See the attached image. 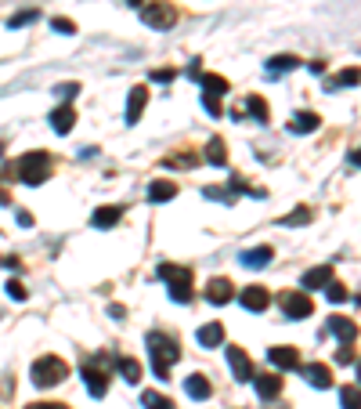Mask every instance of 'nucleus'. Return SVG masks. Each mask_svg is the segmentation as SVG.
<instances>
[{"instance_id":"obj_1","label":"nucleus","mask_w":361,"mask_h":409,"mask_svg":"<svg viewBox=\"0 0 361 409\" xmlns=\"http://www.w3.org/2000/svg\"><path fill=\"white\" fill-rule=\"evenodd\" d=\"M145 344H148L152 373H156L159 380H170V369H174V362L180 359V344H177V337L163 334V330H152V334L145 337Z\"/></svg>"},{"instance_id":"obj_2","label":"nucleus","mask_w":361,"mask_h":409,"mask_svg":"<svg viewBox=\"0 0 361 409\" xmlns=\"http://www.w3.org/2000/svg\"><path fill=\"white\" fill-rule=\"evenodd\" d=\"M29 377H33L36 388H55V384H62V380L69 377V362L58 359V355H40V359L33 362Z\"/></svg>"},{"instance_id":"obj_3","label":"nucleus","mask_w":361,"mask_h":409,"mask_svg":"<svg viewBox=\"0 0 361 409\" xmlns=\"http://www.w3.org/2000/svg\"><path fill=\"white\" fill-rule=\"evenodd\" d=\"M159 279H166L170 286V297L177 304H188L196 297V283H191V268H180V264H159Z\"/></svg>"},{"instance_id":"obj_4","label":"nucleus","mask_w":361,"mask_h":409,"mask_svg":"<svg viewBox=\"0 0 361 409\" xmlns=\"http://www.w3.org/2000/svg\"><path fill=\"white\" fill-rule=\"evenodd\" d=\"M137 11H141V22H145L148 29L166 33V29L177 25V8L170 4V0H148V4H141Z\"/></svg>"},{"instance_id":"obj_5","label":"nucleus","mask_w":361,"mask_h":409,"mask_svg":"<svg viewBox=\"0 0 361 409\" xmlns=\"http://www.w3.org/2000/svg\"><path fill=\"white\" fill-rule=\"evenodd\" d=\"M109 366H112L109 355H94V359L83 362V384L94 399H105V391H109Z\"/></svg>"},{"instance_id":"obj_6","label":"nucleus","mask_w":361,"mask_h":409,"mask_svg":"<svg viewBox=\"0 0 361 409\" xmlns=\"http://www.w3.org/2000/svg\"><path fill=\"white\" fill-rule=\"evenodd\" d=\"M51 174V156L47 152H29V156L18 160V177L25 185H44Z\"/></svg>"},{"instance_id":"obj_7","label":"nucleus","mask_w":361,"mask_h":409,"mask_svg":"<svg viewBox=\"0 0 361 409\" xmlns=\"http://www.w3.org/2000/svg\"><path fill=\"white\" fill-rule=\"evenodd\" d=\"M278 308L286 319H293V323H300V319H311L315 312V301L307 297V290H286L278 297Z\"/></svg>"},{"instance_id":"obj_8","label":"nucleus","mask_w":361,"mask_h":409,"mask_svg":"<svg viewBox=\"0 0 361 409\" xmlns=\"http://www.w3.org/2000/svg\"><path fill=\"white\" fill-rule=\"evenodd\" d=\"M296 369L304 373V380H307L311 388H318V391H329V388H332V369H329L325 362H300Z\"/></svg>"},{"instance_id":"obj_9","label":"nucleus","mask_w":361,"mask_h":409,"mask_svg":"<svg viewBox=\"0 0 361 409\" xmlns=\"http://www.w3.org/2000/svg\"><path fill=\"white\" fill-rule=\"evenodd\" d=\"M228 366H231V377L239 380V384H250L253 380V362H250V355L239 348V344H231L228 348Z\"/></svg>"},{"instance_id":"obj_10","label":"nucleus","mask_w":361,"mask_h":409,"mask_svg":"<svg viewBox=\"0 0 361 409\" xmlns=\"http://www.w3.org/2000/svg\"><path fill=\"white\" fill-rule=\"evenodd\" d=\"M239 301H242V308L253 312V315H260V312L271 308V293L264 286H246V290L239 293Z\"/></svg>"},{"instance_id":"obj_11","label":"nucleus","mask_w":361,"mask_h":409,"mask_svg":"<svg viewBox=\"0 0 361 409\" xmlns=\"http://www.w3.org/2000/svg\"><path fill=\"white\" fill-rule=\"evenodd\" d=\"M145 106H148V87L145 84L131 87V95H126V123L134 127L141 120V112H145Z\"/></svg>"},{"instance_id":"obj_12","label":"nucleus","mask_w":361,"mask_h":409,"mask_svg":"<svg viewBox=\"0 0 361 409\" xmlns=\"http://www.w3.org/2000/svg\"><path fill=\"white\" fill-rule=\"evenodd\" d=\"M267 359H271V366H278V369H296V366H300V351L289 348V344H275V348H267Z\"/></svg>"},{"instance_id":"obj_13","label":"nucleus","mask_w":361,"mask_h":409,"mask_svg":"<svg viewBox=\"0 0 361 409\" xmlns=\"http://www.w3.org/2000/svg\"><path fill=\"white\" fill-rule=\"evenodd\" d=\"M231 293H235V286H231V279H224V275H217V279L206 283V301L210 304H228Z\"/></svg>"},{"instance_id":"obj_14","label":"nucleus","mask_w":361,"mask_h":409,"mask_svg":"<svg viewBox=\"0 0 361 409\" xmlns=\"http://www.w3.org/2000/svg\"><path fill=\"white\" fill-rule=\"evenodd\" d=\"M329 279H332V264H318V268H307L300 275V286L304 290H325Z\"/></svg>"},{"instance_id":"obj_15","label":"nucleus","mask_w":361,"mask_h":409,"mask_svg":"<svg viewBox=\"0 0 361 409\" xmlns=\"http://www.w3.org/2000/svg\"><path fill=\"white\" fill-rule=\"evenodd\" d=\"M329 334L340 337V344H354L358 326L351 323V319H343V315H329Z\"/></svg>"},{"instance_id":"obj_16","label":"nucleus","mask_w":361,"mask_h":409,"mask_svg":"<svg viewBox=\"0 0 361 409\" xmlns=\"http://www.w3.org/2000/svg\"><path fill=\"white\" fill-rule=\"evenodd\" d=\"M196 340L202 344V348H221L224 344V326L221 323H206L196 330Z\"/></svg>"},{"instance_id":"obj_17","label":"nucleus","mask_w":361,"mask_h":409,"mask_svg":"<svg viewBox=\"0 0 361 409\" xmlns=\"http://www.w3.org/2000/svg\"><path fill=\"white\" fill-rule=\"evenodd\" d=\"M185 391H188L196 402H202V399H210V395H213V384H210L202 373H191V377H185Z\"/></svg>"},{"instance_id":"obj_18","label":"nucleus","mask_w":361,"mask_h":409,"mask_svg":"<svg viewBox=\"0 0 361 409\" xmlns=\"http://www.w3.org/2000/svg\"><path fill=\"white\" fill-rule=\"evenodd\" d=\"M318 112H307V109H300V112H296V116L289 120V131L293 134H311V131H318Z\"/></svg>"},{"instance_id":"obj_19","label":"nucleus","mask_w":361,"mask_h":409,"mask_svg":"<svg viewBox=\"0 0 361 409\" xmlns=\"http://www.w3.org/2000/svg\"><path fill=\"white\" fill-rule=\"evenodd\" d=\"M51 127H55L58 134H69L72 127H76V112H72V106H58L55 112H51Z\"/></svg>"},{"instance_id":"obj_20","label":"nucleus","mask_w":361,"mask_h":409,"mask_svg":"<svg viewBox=\"0 0 361 409\" xmlns=\"http://www.w3.org/2000/svg\"><path fill=\"white\" fill-rule=\"evenodd\" d=\"M174 196H177V185L166 182V177H156V182L148 185V199L152 203H170Z\"/></svg>"},{"instance_id":"obj_21","label":"nucleus","mask_w":361,"mask_h":409,"mask_svg":"<svg viewBox=\"0 0 361 409\" xmlns=\"http://www.w3.org/2000/svg\"><path fill=\"white\" fill-rule=\"evenodd\" d=\"M199 87H202L206 95H213V98H221V95L231 91V84L224 80V76H217V73H202L199 76Z\"/></svg>"},{"instance_id":"obj_22","label":"nucleus","mask_w":361,"mask_h":409,"mask_svg":"<svg viewBox=\"0 0 361 409\" xmlns=\"http://www.w3.org/2000/svg\"><path fill=\"white\" fill-rule=\"evenodd\" d=\"M120 217H123L120 207H98L94 214H90V225H94V228H116V225H120Z\"/></svg>"},{"instance_id":"obj_23","label":"nucleus","mask_w":361,"mask_h":409,"mask_svg":"<svg viewBox=\"0 0 361 409\" xmlns=\"http://www.w3.org/2000/svg\"><path fill=\"white\" fill-rule=\"evenodd\" d=\"M271 258H275V250H271V247H253V250H246V253H242V264H246V268H267L271 264Z\"/></svg>"},{"instance_id":"obj_24","label":"nucleus","mask_w":361,"mask_h":409,"mask_svg":"<svg viewBox=\"0 0 361 409\" xmlns=\"http://www.w3.org/2000/svg\"><path fill=\"white\" fill-rule=\"evenodd\" d=\"M278 391H282V377L278 373H260L256 377V395H260V399H278Z\"/></svg>"},{"instance_id":"obj_25","label":"nucleus","mask_w":361,"mask_h":409,"mask_svg":"<svg viewBox=\"0 0 361 409\" xmlns=\"http://www.w3.org/2000/svg\"><path fill=\"white\" fill-rule=\"evenodd\" d=\"M202 196H206V199H217V203H235V199H239L235 185H206Z\"/></svg>"},{"instance_id":"obj_26","label":"nucleus","mask_w":361,"mask_h":409,"mask_svg":"<svg viewBox=\"0 0 361 409\" xmlns=\"http://www.w3.org/2000/svg\"><path fill=\"white\" fill-rule=\"evenodd\" d=\"M206 163H210V167H224L228 163V152H224L221 138H210V142H206Z\"/></svg>"},{"instance_id":"obj_27","label":"nucleus","mask_w":361,"mask_h":409,"mask_svg":"<svg viewBox=\"0 0 361 409\" xmlns=\"http://www.w3.org/2000/svg\"><path fill=\"white\" fill-rule=\"evenodd\" d=\"M358 66H351V69H343V73H336V76H332V80H329V87H325V91H347V87H354L358 84Z\"/></svg>"},{"instance_id":"obj_28","label":"nucleus","mask_w":361,"mask_h":409,"mask_svg":"<svg viewBox=\"0 0 361 409\" xmlns=\"http://www.w3.org/2000/svg\"><path fill=\"white\" fill-rule=\"evenodd\" d=\"M141 406H145V409H174V399H166L163 391L145 388V395H141Z\"/></svg>"},{"instance_id":"obj_29","label":"nucleus","mask_w":361,"mask_h":409,"mask_svg":"<svg viewBox=\"0 0 361 409\" xmlns=\"http://www.w3.org/2000/svg\"><path fill=\"white\" fill-rule=\"evenodd\" d=\"M246 109H250V116H253L256 123H267V112H271V109H267V101H264L260 95H250V98H246Z\"/></svg>"},{"instance_id":"obj_30","label":"nucleus","mask_w":361,"mask_h":409,"mask_svg":"<svg viewBox=\"0 0 361 409\" xmlns=\"http://www.w3.org/2000/svg\"><path fill=\"white\" fill-rule=\"evenodd\" d=\"M120 373L126 384H141V362L137 359H120Z\"/></svg>"},{"instance_id":"obj_31","label":"nucleus","mask_w":361,"mask_h":409,"mask_svg":"<svg viewBox=\"0 0 361 409\" xmlns=\"http://www.w3.org/2000/svg\"><path fill=\"white\" fill-rule=\"evenodd\" d=\"M296 66H300V62H296L293 55H275V58L267 62V73L278 76V73H289V69H296Z\"/></svg>"},{"instance_id":"obj_32","label":"nucleus","mask_w":361,"mask_h":409,"mask_svg":"<svg viewBox=\"0 0 361 409\" xmlns=\"http://www.w3.org/2000/svg\"><path fill=\"white\" fill-rule=\"evenodd\" d=\"M36 18H40V11H36V8H25V11H18V15L8 18V29H22V25H29V22H36Z\"/></svg>"},{"instance_id":"obj_33","label":"nucleus","mask_w":361,"mask_h":409,"mask_svg":"<svg viewBox=\"0 0 361 409\" xmlns=\"http://www.w3.org/2000/svg\"><path fill=\"white\" fill-rule=\"evenodd\" d=\"M325 297H329L332 304H343L347 297H351V290H347L343 283H336V279H329V283H325Z\"/></svg>"},{"instance_id":"obj_34","label":"nucleus","mask_w":361,"mask_h":409,"mask_svg":"<svg viewBox=\"0 0 361 409\" xmlns=\"http://www.w3.org/2000/svg\"><path fill=\"white\" fill-rule=\"evenodd\" d=\"M307 221H311V210H307V207H296L293 214H286V217H282V221H278V225H286V228H293V225H307Z\"/></svg>"},{"instance_id":"obj_35","label":"nucleus","mask_w":361,"mask_h":409,"mask_svg":"<svg viewBox=\"0 0 361 409\" xmlns=\"http://www.w3.org/2000/svg\"><path fill=\"white\" fill-rule=\"evenodd\" d=\"M340 402H343V409H358V384H347L340 391Z\"/></svg>"},{"instance_id":"obj_36","label":"nucleus","mask_w":361,"mask_h":409,"mask_svg":"<svg viewBox=\"0 0 361 409\" xmlns=\"http://www.w3.org/2000/svg\"><path fill=\"white\" fill-rule=\"evenodd\" d=\"M4 290H8V297H11V301H25V297H29V290H25V286L18 283V279H11V283H8Z\"/></svg>"},{"instance_id":"obj_37","label":"nucleus","mask_w":361,"mask_h":409,"mask_svg":"<svg viewBox=\"0 0 361 409\" xmlns=\"http://www.w3.org/2000/svg\"><path fill=\"white\" fill-rule=\"evenodd\" d=\"M202 106H206V112H210V116H224L221 98H213V95H206V91H202Z\"/></svg>"},{"instance_id":"obj_38","label":"nucleus","mask_w":361,"mask_h":409,"mask_svg":"<svg viewBox=\"0 0 361 409\" xmlns=\"http://www.w3.org/2000/svg\"><path fill=\"white\" fill-rule=\"evenodd\" d=\"M51 25H55V33H62V36H76V22L72 18H55Z\"/></svg>"},{"instance_id":"obj_39","label":"nucleus","mask_w":361,"mask_h":409,"mask_svg":"<svg viewBox=\"0 0 361 409\" xmlns=\"http://www.w3.org/2000/svg\"><path fill=\"white\" fill-rule=\"evenodd\" d=\"M336 362H343V366H354V348H351V344H340Z\"/></svg>"},{"instance_id":"obj_40","label":"nucleus","mask_w":361,"mask_h":409,"mask_svg":"<svg viewBox=\"0 0 361 409\" xmlns=\"http://www.w3.org/2000/svg\"><path fill=\"white\" fill-rule=\"evenodd\" d=\"M152 80H156V84H170L174 80V69H156V73H152Z\"/></svg>"},{"instance_id":"obj_41","label":"nucleus","mask_w":361,"mask_h":409,"mask_svg":"<svg viewBox=\"0 0 361 409\" xmlns=\"http://www.w3.org/2000/svg\"><path fill=\"white\" fill-rule=\"evenodd\" d=\"M25 409H69V406H62V402H33V406H25Z\"/></svg>"},{"instance_id":"obj_42","label":"nucleus","mask_w":361,"mask_h":409,"mask_svg":"<svg viewBox=\"0 0 361 409\" xmlns=\"http://www.w3.org/2000/svg\"><path fill=\"white\" fill-rule=\"evenodd\" d=\"M76 91H80V84H62V98H76Z\"/></svg>"},{"instance_id":"obj_43","label":"nucleus","mask_w":361,"mask_h":409,"mask_svg":"<svg viewBox=\"0 0 361 409\" xmlns=\"http://www.w3.org/2000/svg\"><path fill=\"white\" fill-rule=\"evenodd\" d=\"M109 315H112V319H123V315H126V308H123V304H112Z\"/></svg>"},{"instance_id":"obj_44","label":"nucleus","mask_w":361,"mask_h":409,"mask_svg":"<svg viewBox=\"0 0 361 409\" xmlns=\"http://www.w3.org/2000/svg\"><path fill=\"white\" fill-rule=\"evenodd\" d=\"M18 225H25V228H33V214H25V210H22V214H18Z\"/></svg>"},{"instance_id":"obj_45","label":"nucleus","mask_w":361,"mask_h":409,"mask_svg":"<svg viewBox=\"0 0 361 409\" xmlns=\"http://www.w3.org/2000/svg\"><path fill=\"white\" fill-rule=\"evenodd\" d=\"M126 4H131V8H141V4H145V0H126Z\"/></svg>"},{"instance_id":"obj_46","label":"nucleus","mask_w":361,"mask_h":409,"mask_svg":"<svg viewBox=\"0 0 361 409\" xmlns=\"http://www.w3.org/2000/svg\"><path fill=\"white\" fill-rule=\"evenodd\" d=\"M0 156H4V145H0Z\"/></svg>"}]
</instances>
